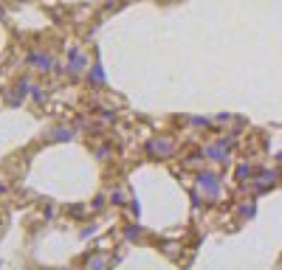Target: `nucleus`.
Segmentation results:
<instances>
[{
    "label": "nucleus",
    "mask_w": 282,
    "mask_h": 270,
    "mask_svg": "<svg viewBox=\"0 0 282 270\" xmlns=\"http://www.w3.org/2000/svg\"><path fill=\"white\" fill-rule=\"evenodd\" d=\"M198 183H201V189L206 191L209 197H214V194H217V189H220L217 178H214V175H209V172H206V175H201V178H198Z\"/></svg>",
    "instance_id": "nucleus-1"
},
{
    "label": "nucleus",
    "mask_w": 282,
    "mask_h": 270,
    "mask_svg": "<svg viewBox=\"0 0 282 270\" xmlns=\"http://www.w3.org/2000/svg\"><path fill=\"white\" fill-rule=\"evenodd\" d=\"M28 65H40V70H51L54 59L48 54H28Z\"/></svg>",
    "instance_id": "nucleus-2"
},
{
    "label": "nucleus",
    "mask_w": 282,
    "mask_h": 270,
    "mask_svg": "<svg viewBox=\"0 0 282 270\" xmlns=\"http://www.w3.org/2000/svg\"><path fill=\"white\" fill-rule=\"evenodd\" d=\"M82 65H85V59H82V54L74 48V51H71V65H68V68H71V73H77Z\"/></svg>",
    "instance_id": "nucleus-3"
},
{
    "label": "nucleus",
    "mask_w": 282,
    "mask_h": 270,
    "mask_svg": "<svg viewBox=\"0 0 282 270\" xmlns=\"http://www.w3.org/2000/svg\"><path fill=\"white\" fill-rule=\"evenodd\" d=\"M169 149H172L169 144H158V141H153V144H150V152H169Z\"/></svg>",
    "instance_id": "nucleus-4"
},
{
    "label": "nucleus",
    "mask_w": 282,
    "mask_h": 270,
    "mask_svg": "<svg viewBox=\"0 0 282 270\" xmlns=\"http://www.w3.org/2000/svg\"><path fill=\"white\" fill-rule=\"evenodd\" d=\"M102 79H104V70L96 65V68H93V82H102Z\"/></svg>",
    "instance_id": "nucleus-5"
},
{
    "label": "nucleus",
    "mask_w": 282,
    "mask_h": 270,
    "mask_svg": "<svg viewBox=\"0 0 282 270\" xmlns=\"http://www.w3.org/2000/svg\"><path fill=\"white\" fill-rule=\"evenodd\" d=\"M246 175H251V166H240V169H237V178H246Z\"/></svg>",
    "instance_id": "nucleus-6"
},
{
    "label": "nucleus",
    "mask_w": 282,
    "mask_h": 270,
    "mask_svg": "<svg viewBox=\"0 0 282 270\" xmlns=\"http://www.w3.org/2000/svg\"><path fill=\"white\" fill-rule=\"evenodd\" d=\"M56 138H59V141H65V138H71V130H56Z\"/></svg>",
    "instance_id": "nucleus-7"
}]
</instances>
